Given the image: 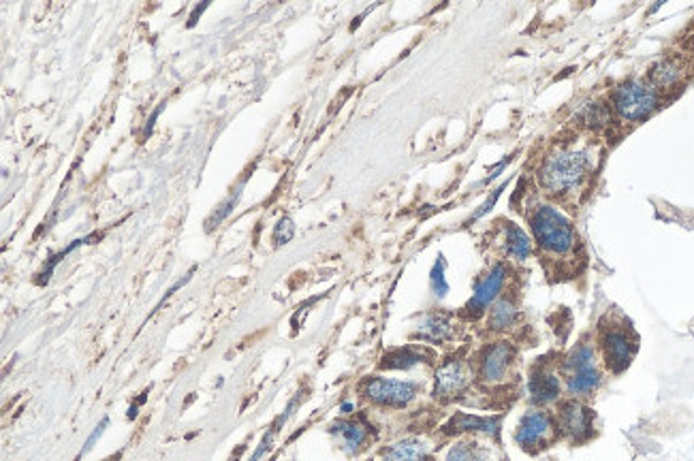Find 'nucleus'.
I'll list each match as a JSON object with an SVG mask.
<instances>
[{
	"mask_svg": "<svg viewBox=\"0 0 694 461\" xmlns=\"http://www.w3.org/2000/svg\"><path fill=\"white\" fill-rule=\"evenodd\" d=\"M590 156L582 150H560L551 154L538 171L540 186L549 195H566L577 191L590 173Z\"/></svg>",
	"mask_w": 694,
	"mask_h": 461,
	"instance_id": "nucleus-1",
	"label": "nucleus"
},
{
	"mask_svg": "<svg viewBox=\"0 0 694 461\" xmlns=\"http://www.w3.org/2000/svg\"><path fill=\"white\" fill-rule=\"evenodd\" d=\"M530 229L534 242L543 253L554 256L571 254L577 246V233L573 222L551 205H538L530 214Z\"/></svg>",
	"mask_w": 694,
	"mask_h": 461,
	"instance_id": "nucleus-2",
	"label": "nucleus"
},
{
	"mask_svg": "<svg viewBox=\"0 0 694 461\" xmlns=\"http://www.w3.org/2000/svg\"><path fill=\"white\" fill-rule=\"evenodd\" d=\"M566 391L573 397H588L601 386V369L590 344L574 346L565 363Z\"/></svg>",
	"mask_w": 694,
	"mask_h": 461,
	"instance_id": "nucleus-3",
	"label": "nucleus"
},
{
	"mask_svg": "<svg viewBox=\"0 0 694 461\" xmlns=\"http://www.w3.org/2000/svg\"><path fill=\"white\" fill-rule=\"evenodd\" d=\"M613 105H616L618 113L624 120L636 122V120L647 118L656 110L658 96L654 93L652 85L633 79V82L618 85L616 93H613Z\"/></svg>",
	"mask_w": 694,
	"mask_h": 461,
	"instance_id": "nucleus-4",
	"label": "nucleus"
},
{
	"mask_svg": "<svg viewBox=\"0 0 694 461\" xmlns=\"http://www.w3.org/2000/svg\"><path fill=\"white\" fill-rule=\"evenodd\" d=\"M556 425L554 419L545 410H532V412L523 414L520 425L515 431V442L520 444L523 451L537 453L545 448L554 438Z\"/></svg>",
	"mask_w": 694,
	"mask_h": 461,
	"instance_id": "nucleus-5",
	"label": "nucleus"
},
{
	"mask_svg": "<svg viewBox=\"0 0 694 461\" xmlns=\"http://www.w3.org/2000/svg\"><path fill=\"white\" fill-rule=\"evenodd\" d=\"M601 350L602 357H605V366L611 369L613 374H619L633 361L636 344L628 329L611 324V327H607L601 335Z\"/></svg>",
	"mask_w": 694,
	"mask_h": 461,
	"instance_id": "nucleus-6",
	"label": "nucleus"
},
{
	"mask_svg": "<svg viewBox=\"0 0 694 461\" xmlns=\"http://www.w3.org/2000/svg\"><path fill=\"white\" fill-rule=\"evenodd\" d=\"M417 383H408V380H391V378H372L366 385V397L369 402L378 403V406L404 408L408 406L417 395Z\"/></svg>",
	"mask_w": 694,
	"mask_h": 461,
	"instance_id": "nucleus-7",
	"label": "nucleus"
},
{
	"mask_svg": "<svg viewBox=\"0 0 694 461\" xmlns=\"http://www.w3.org/2000/svg\"><path fill=\"white\" fill-rule=\"evenodd\" d=\"M557 430L573 442L588 440L594 431V412L582 402H565L557 410Z\"/></svg>",
	"mask_w": 694,
	"mask_h": 461,
	"instance_id": "nucleus-8",
	"label": "nucleus"
},
{
	"mask_svg": "<svg viewBox=\"0 0 694 461\" xmlns=\"http://www.w3.org/2000/svg\"><path fill=\"white\" fill-rule=\"evenodd\" d=\"M470 383V374L466 363L462 361H447L445 366L436 372L434 395L438 400H453L459 393L466 391Z\"/></svg>",
	"mask_w": 694,
	"mask_h": 461,
	"instance_id": "nucleus-9",
	"label": "nucleus"
},
{
	"mask_svg": "<svg viewBox=\"0 0 694 461\" xmlns=\"http://www.w3.org/2000/svg\"><path fill=\"white\" fill-rule=\"evenodd\" d=\"M513 359L515 349L509 341H496V344H492L481 357V378L487 380V383H500V380H504Z\"/></svg>",
	"mask_w": 694,
	"mask_h": 461,
	"instance_id": "nucleus-10",
	"label": "nucleus"
},
{
	"mask_svg": "<svg viewBox=\"0 0 694 461\" xmlns=\"http://www.w3.org/2000/svg\"><path fill=\"white\" fill-rule=\"evenodd\" d=\"M509 278V270H506L504 263H496L494 270L487 273L483 280L476 284L475 293H472V299L468 301V310L472 315H479V312L485 310L489 304L498 299V295L503 293V287Z\"/></svg>",
	"mask_w": 694,
	"mask_h": 461,
	"instance_id": "nucleus-11",
	"label": "nucleus"
},
{
	"mask_svg": "<svg viewBox=\"0 0 694 461\" xmlns=\"http://www.w3.org/2000/svg\"><path fill=\"white\" fill-rule=\"evenodd\" d=\"M560 378L545 368L534 369L530 380H528V395H530V402L537 403V406H547V403L556 402L560 397Z\"/></svg>",
	"mask_w": 694,
	"mask_h": 461,
	"instance_id": "nucleus-12",
	"label": "nucleus"
},
{
	"mask_svg": "<svg viewBox=\"0 0 694 461\" xmlns=\"http://www.w3.org/2000/svg\"><path fill=\"white\" fill-rule=\"evenodd\" d=\"M500 417H476V414L459 412L445 425V434H462V431H479V434H496L500 430Z\"/></svg>",
	"mask_w": 694,
	"mask_h": 461,
	"instance_id": "nucleus-13",
	"label": "nucleus"
},
{
	"mask_svg": "<svg viewBox=\"0 0 694 461\" xmlns=\"http://www.w3.org/2000/svg\"><path fill=\"white\" fill-rule=\"evenodd\" d=\"M428 442L421 438H406V440L396 442L383 453V461H425L428 457Z\"/></svg>",
	"mask_w": 694,
	"mask_h": 461,
	"instance_id": "nucleus-14",
	"label": "nucleus"
},
{
	"mask_svg": "<svg viewBox=\"0 0 694 461\" xmlns=\"http://www.w3.org/2000/svg\"><path fill=\"white\" fill-rule=\"evenodd\" d=\"M332 434L338 438L343 448L349 453H357L368 440V430L357 421H335L332 425Z\"/></svg>",
	"mask_w": 694,
	"mask_h": 461,
	"instance_id": "nucleus-15",
	"label": "nucleus"
},
{
	"mask_svg": "<svg viewBox=\"0 0 694 461\" xmlns=\"http://www.w3.org/2000/svg\"><path fill=\"white\" fill-rule=\"evenodd\" d=\"M504 246H506V253H509L517 261H526L528 256L532 254L530 237H528L526 233H523V229H520V226L513 225V222H511V225H506Z\"/></svg>",
	"mask_w": 694,
	"mask_h": 461,
	"instance_id": "nucleus-16",
	"label": "nucleus"
},
{
	"mask_svg": "<svg viewBox=\"0 0 694 461\" xmlns=\"http://www.w3.org/2000/svg\"><path fill=\"white\" fill-rule=\"evenodd\" d=\"M417 338L425 341H445L451 338V323L442 315H428L419 324Z\"/></svg>",
	"mask_w": 694,
	"mask_h": 461,
	"instance_id": "nucleus-17",
	"label": "nucleus"
},
{
	"mask_svg": "<svg viewBox=\"0 0 694 461\" xmlns=\"http://www.w3.org/2000/svg\"><path fill=\"white\" fill-rule=\"evenodd\" d=\"M517 316H520V312H517L513 301L503 297L494 304L492 312H489V327L494 332H506L517 323Z\"/></svg>",
	"mask_w": 694,
	"mask_h": 461,
	"instance_id": "nucleus-18",
	"label": "nucleus"
},
{
	"mask_svg": "<svg viewBox=\"0 0 694 461\" xmlns=\"http://www.w3.org/2000/svg\"><path fill=\"white\" fill-rule=\"evenodd\" d=\"M447 461H494V457L479 442L462 440L449 448Z\"/></svg>",
	"mask_w": 694,
	"mask_h": 461,
	"instance_id": "nucleus-19",
	"label": "nucleus"
},
{
	"mask_svg": "<svg viewBox=\"0 0 694 461\" xmlns=\"http://www.w3.org/2000/svg\"><path fill=\"white\" fill-rule=\"evenodd\" d=\"M423 355H421L419 350L414 349H400V350H394L389 352L383 359V363H380V368L383 369H411L414 366H419L421 361H423Z\"/></svg>",
	"mask_w": 694,
	"mask_h": 461,
	"instance_id": "nucleus-20",
	"label": "nucleus"
},
{
	"mask_svg": "<svg viewBox=\"0 0 694 461\" xmlns=\"http://www.w3.org/2000/svg\"><path fill=\"white\" fill-rule=\"evenodd\" d=\"M298 400H299V395H295L293 400L289 402V406H287V410H284V414H280V417L276 419V423L270 427V431H267V434L263 436V440H261V444L257 447V451L253 453V457H250L248 461H261V459H263V455L271 448V442H274V438H276L278 431H280V427H282L284 423H287V419L291 417L293 408L298 406Z\"/></svg>",
	"mask_w": 694,
	"mask_h": 461,
	"instance_id": "nucleus-21",
	"label": "nucleus"
},
{
	"mask_svg": "<svg viewBox=\"0 0 694 461\" xmlns=\"http://www.w3.org/2000/svg\"><path fill=\"white\" fill-rule=\"evenodd\" d=\"M650 77H652V82L658 85V88H671V85H675L677 82H680L681 71L673 60H660L652 66Z\"/></svg>",
	"mask_w": 694,
	"mask_h": 461,
	"instance_id": "nucleus-22",
	"label": "nucleus"
},
{
	"mask_svg": "<svg viewBox=\"0 0 694 461\" xmlns=\"http://www.w3.org/2000/svg\"><path fill=\"white\" fill-rule=\"evenodd\" d=\"M579 118L583 120L585 127L601 129L609 122V110L602 102H588V105H583L582 111H579Z\"/></svg>",
	"mask_w": 694,
	"mask_h": 461,
	"instance_id": "nucleus-23",
	"label": "nucleus"
},
{
	"mask_svg": "<svg viewBox=\"0 0 694 461\" xmlns=\"http://www.w3.org/2000/svg\"><path fill=\"white\" fill-rule=\"evenodd\" d=\"M90 239H99V235H88V237H82V239H76V242H73V244H71V246H67L65 250H60V253H58V254H54V256H52V259H49V263H48V265H45V267H43V271H41V273H39V278H37V284H48V282H49V278H52V273H54V270H56V265H58V263H60V261H62V259H65V256H67V254H71V253H73V250H76V248H79V246H84V244H90Z\"/></svg>",
	"mask_w": 694,
	"mask_h": 461,
	"instance_id": "nucleus-24",
	"label": "nucleus"
},
{
	"mask_svg": "<svg viewBox=\"0 0 694 461\" xmlns=\"http://www.w3.org/2000/svg\"><path fill=\"white\" fill-rule=\"evenodd\" d=\"M242 188H244V182L240 184V188H237V191L233 192V195L227 197L225 201L220 203V208L216 209V212H214L212 216H209V218L206 220V231H208V233L212 231L214 226H218L220 222H223V220L227 218V216H229V214L233 212V208H236L237 201H240V197H242Z\"/></svg>",
	"mask_w": 694,
	"mask_h": 461,
	"instance_id": "nucleus-25",
	"label": "nucleus"
},
{
	"mask_svg": "<svg viewBox=\"0 0 694 461\" xmlns=\"http://www.w3.org/2000/svg\"><path fill=\"white\" fill-rule=\"evenodd\" d=\"M445 267H447L445 259H442V256H438L434 267H432V271H430V287H432V290H434L436 297H447V293H449Z\"/></svg>",
	"mask_w": 694,
	"mask_h": 461,
	"instance_id": "nucleus-26",
	"label": "nucleus"
},
{
	"mask_svg": "<svg viewBox=\"0 0 694 461\" xmlns=\"http://www.w3.org/2000/svg\"><path fill=\"white\" fill-rule=\"evenodd\" d=\"M295 235V225L293 220L289 218V216H284V218L278 220L276 229H274V244L276 246H284V244H289Z\"/></svg>",
	"mask_w": 694,
	"mask_h": 461,
	"instance_id": "nucleus-27",
	"label": "nucleus"
},
{
	"mask_svg": "<svg viewBox=\"0 0 694 461\" xmlns=\"http://www.w3.org/2000/svg\"><path fill=\"white\" fill-rule=\"evenodd\" d=\"M504 188H506V184H503V186H500V188H496V192H494V195H492V197H489V199H487V201H485V203H483V205H481V209H476V212H475V216H472V220H476V218H481V216H485V214L489 212V209H492V208H494V205H496V201H498V197H500V195H503V191H504Z\"/></svg>",
	"mask_w": 694,
	"mask_h": 461,
	"instance_id": "nucleus-28",
	"label": "nucleus"
},
{
	"mask_svg": "<svg viewBox=\"0 0 694 461\" xmlns=\"http://www.w3.org/2000/svg\"><path fill=\"white\" fill-rule=\"evenodd\" d=\"M107 425H110V419H107V417H105L103 421H101V423H99V425H96V427H94V431H93V434H90V436H88V440H86V444H84V451H82V455H84V453H88V451H90V448H93V447H94V442H96V440H99V438H101V436H103V431H105V427H107Z\"/></svg>",
	"mask_w": 694,
	"mask_h": 461,
	"instance_id": "nucleus-29",
	"label": "nucleus"
},
{
	"mask_svg": "<svg viewBox=\"0 0 694 461\" xmlns=\"http://www.w3.org/2000/svg\"><path fill=\"white\" fill-rule=\"evenodd\" d=\"M509 161H511V156H506V158H504V161H503V163H500V164H498V167H496V169H494V171H492V173H489V175H487V180H485V184H489V182H492L494 178H498V175H500V171H503V169L506 167V164H509Z\"/></svg>",
	"mask_w": 694,
	"mask_h": 461,
	"instance_id": "nucleus-30",
	"label": "nucleus"
},
{
	"mask_svg": "<svg viewBox=\"0 0 694 461\" xmlns=\"http://www.w3.org/2000/svg\"><path fill=\"white\" fill-rule=\"evenodd\" d=\"M163 107H165V102H161V105H158V110H156L155 113H152V118H150V122H147V127H146V137H147V135H150V133H152V127H155V122H156V118H158V116H161V111H163Z\"/></svg>",
	"mask_w": 694,
	"mask_h": 461,
	"instance_id": "nucleus-31",
	"label": "nucleus"
},
{
	"mask_svg": "<svg viewBox=\"0 0 694 461\" xmlns=\"http://www.w3.org/2000/svg\"><path fill=\"white\" fill-rule=\"evenodd\" d=\"M209 7V3H203L201 4V7H195V11H192V13H191V20H189V26H195L197 24V17L199 15H201L203 13V11H206Z\"/></svg>",
	"mask_w": 694,
	"mask_h": 461,
	"instance_id": "nucleus-32",
	"label": "nucleus"
},
{
	"mask_svg": "<svg viewBox=\"0 0 694 461\" xmlns=\"http://www.w3.org/2000/svg\"><path fill=\"white\" fill-rule=\"evenodd\" d=\"M352 410H355V403L352 402H344L343 406H340V412H344V414H351Z\"/></svg>",
	"mask_w": 694,
	"mask_h": 461,
	"instance_id": "nucleus-33",
	"label": "nucleus"
}]
</instances>
